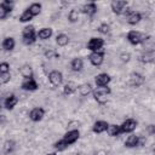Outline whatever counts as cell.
I'll return each mask as SVG.
<instances>
[{"instance_id": "cell-32", "label": "cell", "mask_w": 155, "mask_h": 155, "mask_svg": "<svg viewBox=\"0 0 155 155\" xmlns=\"http://www.w3.org/2000/svg\"><path fill=\"white\" fill-rule=\"evenodd\" d=\"M33 18H34V17H33V16L29 13V11L25 8V10H24V11L21 13V16H19L18 21H19L21 23H29V22H30Z\"/></svg>"}, {"instance_id": "cell-2", "label": "cell", "mask_w": 155, "mask_h": 155, "mask_svg": "<svg viewBox=\"0 0 155 155\" xmlns=\"http://www.w3.org/2000/svg\"><path fill=\"white\" fill-rule=\"evenodd\" d=\"M111 93V88L109 86H105V87H96L93 91H92V96L94 98V101H97L98 104H104L107 103V99H108V96Z\"/></svg>"}, {"instance_id": "cell-8", "label": "cell", "mask_w": 155, "mask_h": 155, "mask_svg": "<svg viewBox=\"0 0 155 155\" xmlns=\"http://www.w3.org/2000/svg\"><path fill=\"white\" fill-rule=\"evenodd\" d=\"M13 5H15L13 0H4L2 2H0V21L7 18V16L13 10Z\"/></svg>"}, {"instance_id": "cell-40", "label": "cell", "mask_w": 155, "mask_h": 155, "mask_svg": "<svg viewBox=\"0 0 155 155\" xmlns=\"http://www.w3.org/2000/svg\"><path fill=\"white\" fill-rule=\"evenodd\" d=\"M145 143H147V138L139 136V139H138V147H143V145H145Z\"/></svg>"}, {"instance_id": "cell-4", "label": "cell", "mask_w": 155, "mask_h": 155, "mask_svg": "<svg viewBox=\"0 0 155 155\" xmlns=\"http://www.w3.org/2000/svg\"><path fill=\"white\" fill-rule=\"evenodd\" d=\"M127 6H128V1L127 0H113L110 2V10L116 16L125 15L126 11H127Z\"/></svg>"}, {"instance_id": "cell-6", "label": "cell", "mask_w": 155, "mask_h": 155, "mask_svg": "<svg viewBox=\"0 0 155 155\" xmlns=\"http://www.w3.org/2000/svg\"><path fill=\"white\" fill-rule=\"evenodd\" d=\"M119 126H120V133L121 134L122 133H133V131L138 126V121L133 117H128V119L124 120L122 124Z\"/></svg>"}, {"instance_id": "cell-17", "label": "cell", "mask_w": 155, "mask_h": 155, "mask_svg": "<svg viewBox=\"0 0 155 155\" xmlns=\"http://www.w3.org/2000/svg\"><path fill=\"white\" fill-rule=\"evenodd\" d=\"M17 103H18V97H17L15 93H11V94H8V96L4 99L2 105H4V108L7 109V110H13L15 107L17 105Z\"/></svg>"}, {"instance_id": "cell-16", "label": "cell", "mask_w": 155, "mask_h": 155, "mask_svg": "<svg viewBox=\"0 0 155 155\" xmlns=\"http://www.w3.org/2000/svg\"><path fill=\"white\" fill-rule=\"evenodd\" d=\"M45 116V109L41 107H35L29 111V119L33 122H39L44 119Z\"/></svg>"}, {"instance_id": "cell-39", "label": "cell", "mask_w": 155, "mask_h": 155, "mask_svg": "<svg viewBox=\"0 0 155 155\" xmlns=\"http://www.w3.org/2000/svg\"><path fill=\"white\" fill-rule=\"evenodd\" d=\"M147 131H148V133H149L150 136H153V134L155 133V126H154V125H149V126L147 127Z\"/></svg>"}, {"instance_id": "cell-14", "label": "cell", "mask_w": 155, "mask_h": 155, "mask_svg": "<svg viewBox=\"0 0 155 155\" xmlns=\"http://www.w3.org/2000/svg\"><path fill=\"white\" fill-rule=\"evenodd\" d=\"M144 82H145V78H144L140 73L133 71V73L130 74L128 84H130L132 87H139V86H142Z\"/></svg>"}, {"instance_id": "cell-11", "label": "cell", "mask_w": 155, "mask_h": 155, "mask_svg": "<svg viewBox=\"0 0 155 155\" xmlns=\"http://www.w3.org/2000/svg\"><path fill=\"white\" fill-rule=\"evenodd\" d=\"M97 11H98V6H97V4H96L94 1L86 2V4H84V5L81 6V8H80V12L84 13L85 16L90 17V18L93 17V16L97 13Z\"/></svg>"}, {"instance_id": "cell-13", "label": "cell", "mask_w": 155, "mask_h": 155, "mask_svg": "<svg viewBox=\"0 0 155 155\" xmlns=\"http://www.w3.org/2000/svg\"><path fill=\"white\" fill-rule=\"evenodd\" d=\"M111 81V76L108 73H99L94 76V85L96 87H105L109 86Z\"/></svg>"}, {"instance_id": "cell-41", "label": "cell", "mask_w": 155, "mask_h": 155, "mask_svg": "<svg viewBox=\"0 0 155 155\" xmlns=\"http://www.w3.org/2000/svg\"><path fill=\"white\" fill-rule=\"evenodd\" d=\"M5 122H6V116L4 114H0V125H2Z\"/></svg>"}, {"instance_id": "cell-1", "label": "cell", "mask_w": 155, "mask_h": 155, "mask_svg": "<svg viewBox=\"0 0 155 155\" xmlns=\"http://www.w3.org/2000/svg\"><path fill=\"white\" fill-rule=\"evenodd\" d=\"M36 40H38V38H36L35 27L33 24H27L22 29V42L27 46H30V45L35 44Z\"/></svg>"}, {"instance_id": "cell-7", "label": "cell", "mask_w": 155, "mask_h": 155, "mask_svg": "<svg viewBox=\"0 0 155 155\" xmlns=\"http://www.w3.org/2000/svg\"><path fill=\"white\" fill-rule=\"evenodd\" d=\"M79 138H80V131L78 128H73V130H69L64 133L62 140L69 147V145H73L74 143H76Z\"/></svg>"}, {"instance_id": "cell-43", "label": "cell", "mask_w": 155, "mask_h": 155, "mask_svg": "<svg viewBox=\"0 0 155 155\" xmlns=\"http://www.w3.org/2000/svg\"><path fill=\"white\" fill-rule=\"evenodd\" d=\"M0 109H1V105H0Z\"/></svg>"}, {"instance_id": "cell-26", "label": "cell", "mask_w": 155, "mask_h": 155, "mask_svg": "<svg viewBox=\"0 0 155 155\" xmlns=\"http://www.w3.org/2000/svg\"><path fill=\"white\" fill-rule=\"evenodd\" d=\"M70 68H71V70L75 71V73L81 71V70L84 69V59L80 58V57L73 58L71 62H70Z\"/></svg>"}, {"instance_id": "cell-20", "label": "cell", "mask_w": 155, "mask_h": 155, "mask_svg": "<svg viewBox=\"0 0 155 155\" xmlns=\"http://www.w3.org/2000/svg\"><path fill=\"white\" fill-rule=\"evenodd\" d=\"M1 47H2L4 51H7V52L12 51L16 47V40H15V38H12V36L4 38L2 41H1Z\"/></svg>"}, {"instance_id": "cell-21", "label": "cell", "mask_w": 155, "mask_h": 155, "mask_svg": "<svg viewBox=\"0 0 155 155\" xmlns=\"http://www.w3.org/2000/svg\"><path fill=\"white\" fill-rule=\"evenodd\" d=\"M18 71H19L21 76L23 78V80L24 79H31V78H34V70H33L31 65H29V64H23L19 68Z\"/></svg>"}, {"instance_id": "cell-24", "label": "cell", "mask_w": 155, "mask_h": 155, "mask_svg": "<svg viewBox=\"0 0 155 155\" xmlns=\"http://www.w3.org/2000/svg\"><path fill=\"white\" fill-rule=\"evenodd\" d=\"M76 90H78V85L74 81H68L63 86V94L64 96H71L76 92Z\"/></svg>"}, {"instance_id": "cell-22", "label": "cell", "mask_w": 155, "mask_h": 155, "mask_svg": "<svg viewBox=\"0 0 155 155\" xmlns=\"http://www.w3.org/2000/svg\"><path fill=\"white\" fill-rule=\"evenodd\" d=\"M76 91L79 92V94H80L81 97H86V96H88L90 93H92L93 86H92V84H90V82H84V84H81V85L78 86V90H76Z\"/></svg>"}, {"instance_id": "cell-19", "label": "cell", "mask_w": 155, "mask_h": 155, "mask_svg": "<svg viewBox=\"0 0 155 155\" xmlns=\"http://www.w3.org/2000/svg\"><path fill=\"white\" fill-rule=\"evenodd\" d=\"M52 35H53V29L50 28V27H44V28H41L36 31V38L39 40H42V41L48 40Z\"/></svg>"}, {"instance_id": "cell-36", "label": "cell", "mask_w": 155, "mask_h": 155, "mask_svg": "<svg viewBox=\"0 0 155 155\" xmlns=\"http://www.w3.org/2000/svg\"><path fill=\"white\" fill-rule=\"evenodd\" d=\"M11 80V73H4L0 74V85H6Z\"/></svg>"}, {"instance_id": "cell-9", "label": "cell", "mask_w": 155, "mask_h": 155, "mask_svg": "<svg viewBox=\"0 0 155 155\" xmlns=\"http://www.w3.org/2000/svg\"><path fill=\"white\" fill-rule=\"evenodd\" d=\"M125 17H126V22L130 25H136L142 21L143 16H142V13L139 11H133V10L127 8V11L125 13Z\"/></svg>"}, {"instance_id": "cell-35", "label": "cell", "mask_w": 155, "mask_h": 155, "mask_svg": "<svg viewBox=\"0 0 155 155\" xmlns=\"http://www.w3.org/2000/svg\"><path fill=\"white\" fill-rule=\"evenodd\" d=\"M44 54H45V57H46L47 59H52V58H57V57H58V53H57L56 50H53V48L46 50V51L44 52Z\"/></svg>"}, {"instance_id": "cell-37", "label": "cell", "mask_w": 155, "mask_h": 155, "mask_svg": "<svg viewBox=\"0 0 155 155\" xmlns=\"http://www.w3.org/2000/svg\"><path fill=\"white\" fill-rule=\"evenodd\" d=\"M10 73V64L8 62H0V74Z\"/></svg>"}, {"instance_id": "cell-31", "label": "cell", "mask_w": 155, "mask_h": 155, "mask_svg": "<svg viewBox=\"0 0 155 155\" xmlns=\"http://www.w3.org/2000/svg\"><path fill=\"white\" fill-rule=\"evenodd\" d=\"M80 10L79 8H76V7H74V8H71L70 11H69V13H68V21L70 22V23H75V22H78L79 21V18H80Z\"/></svg>"}, {"instance_id": "cell-38", "label": "cell", "mask_w": 155, "mask_h": 155, "mask_svg": "<svg viewBox=\"0 0 155 155\" xmlns=\"http://www.w3.org/2000/svg\"><path fill=\"white\" fill-rule=\"evenodd\" d=\"M120 59H121V62H124V63H128L130 59H131V54H130L128 52H122V53L120 54Z\"/></svg>"}, {"instance_id": "cell-5", "label": "cell", "mask_w": 155, "mask_h": 155, "mask_svg": "<svg viewBox=\"0 0 155 155\" xmlns=\"http://www.w3.org/2000/svg\"><path fill=\"white\" fill-rule=\"evenodd\" d=\"M105 41L103 38H99V36H92L88 41H87V50L90 52H98V51H102L103 50V46H104Z\"/></svg>"}, {"instance_id": "cell-25", "label": "cell", "mask_w": 155, "mask_h": 155, "mask_svg": "<svg viewBox=\"0 0 155 155\" xmlns=\"http://www.w3.org/2000/svg\"><path fill=\"white\" fill-rule=\"evenodd\" d=\"M138 139H139V136L134 134V133H131L126 140H125V147L128 148V149H132V148H137L138 147Z\"/></svg>"}, {"instance_id": "cell-42", "label": "cell", "mask_w": 155, "mask_h": 155, "mask_svg": "<svg viewBox=\"0 0 155 155\" xmlns=\"http://www.w3.org/2000/svg\"><path fill=\"white\" fill-rule=\"evenodd\" d=\"M46 155H57V153H48V154H46Z\"/></svg>"}, {"instance_id": "cell-23", "label": "cell", "mask_w": 155, "mask_h": 155, "mask_svg": "<svg viewBox=\"0 0 155 155\" xmlns=\"http://www.w3.org/2000/svg\"><path fill=\"white\" fill-rule=\"evenodd\" d=\"M154 59H155V50L154 51H144L139 56V61L143 64H150L154 62Z\"/></svg>"}, {"instance_id": "cell-12", "label": "cell", "mask_w": 155, "mask_h": 155, "mask_svg": "<svg viewBox=\"0 0 155 155\" xmlns=\"http://www.w3.org/2000/svg\"><path fill=\"white\" fill-rule=\"evenodd\" d=\"M87 58L93 67H101L104 62V51L102 50L98 52H90Z\"/></svg>"}, {"instance_id": "cell-27", "label": "cell", "mask_w": 155, "mask_h": 155, "mask_svg": "<svg viewBox=\"0 0 155 155\" xmlns=\"http://www.w3.org/2000/svg\"><path fill=\"white\" fill-rule=\"evenodd\" d=\"M15 149H16V142H15L13 139H7V140H5V143H4V145H2V151H4V154L10 155V154H12V153L15 151Z\"/></svg>"}, {"instance_id": "cell-29", "label": "cell", "mask_w": 155, "mask_h": 155, "mask_svg": "<svg viewBox=\"0 0 155 155\" xmlns=\"http://www.w3.org/2000/svg\"><path fill=\"white\" fill-rule=\"evenodd\" d=\"M105 132L108 133L109 137H117V136L121 134V133H120V126L116 125V124H109Z\"/></svg>"}, {"instance_id": "cell-28", "label": "cell", "mask_w": 155, "mask_h": 155, "mask_svg": "<svg viewBox=\"0 0 155 155\" xmlns=\"http://www.w3.org/2000/svg\"><path fill=\"white\" fill-rule=\"evenodd\" d=\"M41 8H42V4H41V2H31V4L27 7V10L29 11V13H30L33 17L39 16L40 12H41Z\"/></svg>"}, {"instance_id": "cell-15", "label": "cell", "mask_w": 155, "mask_h": 155, "mask_svg": "<svg viewBox=\"0 0 155 155\" xmlns=\"http://www.w3.org/2000/svg\"><path fill=\"white\" fill-rule=\"evenodd\" d=\"M21 88L23 91H27V92H34L39 88V85L36 82V80L34 78L31 79H24L22 82H21Z\"/></svg>"}, {"instance_id": "cell-33", "label": "cell", "mask_w": 155, "mask_h": 155, "mask_svg": "<svg viewBox=\"0 0 155 155\" xmlns=\"http://www.w3.org/2000/svg\"><path fill=\"white\" fill-rule=\"evenodd\" d=\"M97 30H98V33H101V34H103V35H107L109 31H110V25L108 24V23H101L99 25H98V28H97Z\"/></svg>"}, {"instance_id": "cell-30", "label": "cell", "mask_w": 155, "mask_h": 155, "mask_svg": "<svg viewBox=\"0 0 155 155\" xmlns=\"http://www.w3.org/2000/svg\"><path fill=\"white\" fill-rule=\"evenodd\" d=\"M56 44L59 46V47H64L69 44V36L64 33H61L56 36Z\"/></svg>"}, {"instance_id": "cell-10", "label": "cell", "mask_w": 155, "mask_h": 155, "mask_svg": "<svg viewBox=\"0 0 155 155\" xmlns=\"http://www.w3.org/2000/svg\"><path fill=\"white\" fill-rule=\"evenodd\" d=\"M47 79H48V81H50V84L52 86H54V87L61 86L63 84V73L57 70V69H53V70H51L48 73Z\"/></svg>"}, {"instance_id": "cell-18", "label": "cell", "mask_w": 155, "mask_h": 155, "mask_svg": "<svg viewBox=\"0 0 155 155\" xmlns=\"http://www.w3.org/2000/svg\"><path fill=\"white\" fill-rule=\"evenodd\" d=\"M108 125H109V122L105 120H97L92 126V132L96 134H101V133L107 131Z\"/></svg>"}, {"instance_id": "cell-3", "label": "cell", "mask_w": 155, "mask_h": 155, "mask_svg": "<svg viewBox=\"0 0 155 155\" xmlns=\"http://www.w3.org/2000/svg\"><path fill=\"white\" fill-rule=\"evenodd\" d=\"M145 38H147V34H144V33H142V31H139V30H130V31L127 33V35H126L127 41H128L131 45H133V46L142 45V44L144 42Z\"/></svg>"}, {"instance_id": "cell-34", "label": "cell", "mask_w": 155, "mask_h": 155, "mask_svg": "<svg viewBox=\"0 0 155 155\" xmlns=\"http://www.w3.org/2000/svg\"><path fill=\"white\" fill-rule=\"evenodd\" d=\"M57 151H64L67 148H68V145L62 140V139H59V140H57V142H54L53 143V145H52Z\"/></svg>"}]
</instances>
